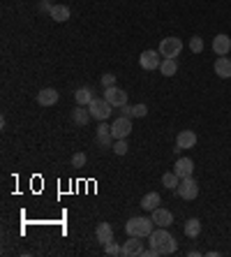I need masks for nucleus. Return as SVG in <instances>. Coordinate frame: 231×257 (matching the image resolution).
<instances>
[{
  "label": "nucleus",
  "mask_w": 231,
  "mask_h": 257,
  "mask_svg": "<svg viewBox=\"0 0 231 257\" xmlns=\"http://www.w3.org/2000/svg\"><path fill=\"white\" fill-rule=\"evenodd\" d=\"M148 241H150V248L157 250V255H173V252L178 250V241L169 234V227L153 229L150 236H148Z\"/></svg>",
  "instance_id": "obj_1"
},
{
  "label": "nucleus",
  "mask_w": 231,
  "mask_h": 257,
  "mask_svg": "<svg viewBox=\"0 0 231 257\" xmlns=\"http://www.w3.org/2000/svg\"><path fill=\"white\" fill-rule=\"evenodd\" d=\"M153 229H155L153 218H146V215H136V218H130V220L125 222V232H127V236H141V239H148Z\"/></svg>",
  "instance_id": "obj_2"
},
{
  "label": "nucleus",
  "mask_w": 231,
  "mask_h": 257,
  "mask_svg": "<svg viewBox=\"0 0 231 257\" xmlns=\"http://www.w3.org/2000/svg\"><path fill=\"white\" fill-rule=\"evenodd\" d=\"M176 192L180 195V199H187V202H192V199L199 197V183L194 181V176L180 179V183H178Z\"/></svg>",
  "instance_id": "obj_3"
},
{
  "label": "nucleus",
  "mask_w": 231,
  "mask_h": 257,
  "mask_svg": "<svg viewBox=\"0 0 231 257\" xmlns=\"http://www.w3.org/2000/svg\"><path fill=\"white\" fill-rule=\"evenodd\" d=\"M160 56H164V58H176V56H180V51H183V42H180V37H164L160 42Z\"/></svg>",
  "instance_id": "obj_4"
},
{
  "label": "nucleus",
  "mask_w": 231,
  "mask_h": 257,
  "mask_svg": "<svg viewBox=\"0 0 231 257\" xmlns=\"http://www.w3.org/2000/svg\"><path fill=\"white\" fill-rule=\"evenodd\" d=\"M88 109H90V116L95 120H107L109 116H111V104L107 102V97H95V100L88 104Z\"/></svg>",
  "instance_id": "obj_5"
},
{
  "label": "nucleus",
  "mask_w": 231,
  "mask_h": 257,
  "mask_svg": "<svg viewBox=\"0 0 231 257\" xmlns=\"http://www.w3.org/2000/svg\"><path fill=\"white\" fill-rule=\"evenodd\" d=\"M130 132H132V118H127V116H120V118H116L111 123L113 139H127Z\"/></svg>",
  "instance_id": "obj_6"
},
{
  "label": "nucleus",
  "mask_w": 231,
  "mask_h": 257,
  "mask_svg": "<svg viewBox=\"0 0 231 257\" xmlns=\"http://www.w3.org/2000/svg\"><path fill=\"white\" fill-rule=\"evenodd\" d=\"M139 65H141L143 70H160V65H162L160 51H153V49L143 51V54L139 56Z\"/></svg>",
  "instance_id": "obj_7"
},
{
  "label": "nucleus",
  "mask_w": 231,
  "mask_h": 257,
  "mask_svg": "<svg viewBox=\"0 0 231 257\" xmlns=\"http://www.w3.org/2000/svg\"><path fill=\"white\" fill-rule=\"evenodd\" d=\"M104 97L111 107H125L127 104V93L118 86H111V88H104Z\"/></svg>",
  "instance_id": "obj_8"
},
{
  "label": "nucleus",
  "mask_w": 231,
  "mask_h": 257,
  "mask_svg": "<svg viewBox=\"0 0 231 257\" xmlns=\"http://www.w3.org/2000/svg\"><path fill=\"white\" fill-rule=\"evenodd\" d=\"M196 132L194 130H180L176 137V151H185V149H194L196 146Z\"/></svg>",
  "instance_id": "obj_9"
},
{
  "label": "nucleus",
  "mask_w": 231,
  "mask_h": 257,
  "mask_svg": "<svg viewBox=\"0 0 231 257\" xmlns=\"http://www.w3.org/2000/svg\"><path fill=\"white\" fill-rule=\"evenodd\" d=\"M150 218H153L155 227H171V222H173V213L171 211H166V209H162V206H157L155 211H150Z\"/></svg>",
  "instance_id": "obj_10"
},
{
  "label": "nucleus",
  "mask_w": 231,
  "mask_h": 257,
  "mask_svg": "<svg viewBox=\"0 0 231 257\" xmlns=\"http://www.w3.org/2000/svg\"><path fill=\"white\" fill-rule=\"evenodd\" d=\"M143 250V241L141 236H130L123 243V257H139Z\"/></svg>",
  "instance_id": "obj_11"
},
{
  "label": "nucleus",
  "mask_w": 231,
  "mask_h": 257,
  "mask_svg": "<svg viewBox=\"0 0 231 257\" xmlns=\"http://www.w3.org/2000/svg\"><path fill=\"white\" fill-rule=\"evenodd\" d=\"M95 139H97V144H100L102 149H109V146H113V135H111V125H107L104 120H102V125L97 127V132H95Z\"/></svg>",
  "instance_id": "obj_12"
},
{
  "label": "nucleus",
  "mask_w": 231,
  "mask_h": 257,
  "mask_svg": "<svg viewBox=\"0 0 231 257\" xmlns=\"http://www.w3.org/2000/svg\"><path fill=\"white\" fill-rule=\"evenodd\" d=\"M173 172L178 174V179H187L194 174V162L190 158H178L176 165H173Z\"/></svg>",
  "instance_id": "obj_13"
},
{
  "label": "nucleus",
  "mask_w": 231,
  "mask_h": 257,
  "mask_svg": "<svg viewBox=\"0 0 231 257\" xmlns=\"http://www.w3.org/2000/svg\"><path fill=\"white\" fill-rule=\"evenodd\" d=\"M58 90L56 88H42L40 93H37V104H42V107H54L56 102H58Z\"/></svg>",
  "instance_id": "obj_14"
},
{
  "label": "nucleus",
  "mask_w": 231,
  "mask_h": 257,
  "mask_svg": "<svg viewBox=\"0 0 231 257\" xmlns=\"http://www.w3.org/2000/svg\"><path fill=\"white\" fill-rule=\"evenodd\" d=\"M213 51L217 56H226L231 51V37L224 35V33H219L217 37H213Z\"/></svg>",
  "instance_id": "obj_15"
},
{
  "label": "nucleus",
  "mask_w": 231,
  "mask_h": 257,
  "mask_svg": "<svg viewBox=\"0 0 231 257\" xmlns=\"http://www.w3.org/2000/svg\"><path fill=\"white\" fill-rule=\"evenodd\" d=\"M213 70L219 79H229L231 77V58H226V56H217Z\"/></svg>",
  "instance_id": "obj_16"
},
{
  "label": "nucleus",
  "mask_w": 231,
  "mask_h": 257,
  "mask_svg": "<svg viewBox=\"0 0 231 257\" xmlns=\"http://www.w3.org/2000/svg\"><path fill=\"white\" fill-rule=\"evenodd\" d=\"M49 17L54 19L56 24H63V21H70V17H72V10L67 5H51V12H49Z\"/></svg>",
  "instance_id": "obj_17"
},
{
  "label": "nucleus",
  "mask_w": 231,
  "mask_h": 257,
  "mask_svg": "<svg viewBox=\"0 0 231 257\" xmlns=\"http://www.w3.org/2000/svg\"><path fill=\"white\" fill-rule=\"evenodd\" d=\"M90 118H93V116H90V109L88 107H81V104H77V109H72V120H74V125H79V127L88 125Z\"/></svg>",
  "instance_id": "obj_18"
},
{
  "label": "nucleus",
  "mask_w": 231,
  "mask_h": 257,
  "mask_svg": "<svg viewBox=\"0 0 231 257\" xmlns=\"http://www.w3.org/2000/svg\"><path fill=\"white\" fill-rule=\"evenodd\" d=\"M95 236H97V241H100L102 245L111 243L113 241V227L109 225V222H100V225L95 227Z\"/></svg>",
  "instance_id": "obj_19"
},
{
  "label": "nucleus",
  "mask_w": 231,
  "mask_h": 257,
  "mask_svg": "<svg viewBox=\"0 0 231 257\" xmlns=\"http://www.w3.org/2000/svg\"><path fill=\"white\" fill-rule=\"evenodd\" d=\"M146 114H148L146 104H125L123 107V116H127V118H143Z\"/></svg>",
  "instance_id": "obj_20"
},
{
  "label": "nucleus",
  "mask_w": 231,
  "mask_h": 257,
  "mask_svg": "<svg viewBox=\"0 0 231 257\" xmlns=\"http://www.w3.org/2000/svg\"><path fill=\"white\" fill-rule=\"evenodd\" d=\"M74 100H77V104H81V107H88V104L95 100V97H93V90H90L88 86H83V88H77V93H74Z\"/></svg>",
  "instance_id": "obj_21"
},
{
  "label": "nucleus",
  "mask_w": 231,
  "mask_h": 257,
  "mask_svg": "<svg viewBox=\"0 0 231 257\" xmlns=\"http://www.w3.org/2000/svg\"><path fill=\"white\" fill-rule=\"evenodd\" d=\"M185 236H190V239H196L199 234H201V222H199V218H190V220L185 222Z\"/></svg>",
  "instance_id": "obj_22"
},
{
  "label": "nucleus",
  "mask_w": 231,
  "mask_h": 257,
  "mask_svg": "<svg viewBox=\"0 0 231 257\" xmlns=\"http://www.w3.org/2000/svg\"><path fill=\"white\" fill-rule=\"evenodd\" d=\"M157 206H160V195H157V192L143 195V199H141V209L143 211H155Z\"/></svg>",
  "instance_id": "obj_23"
},
{
  "label": "nucleus",
  "mask_w": 231,
  "mask_h": 257,
  "mask_svg": "<svg viewBox=\"0 0 231 257\" xmlns=\"http://www.w3.org/2000/svg\"><path fill=\"white\" fill-rule=\"evenodd\" d=\"M178 70V63L176 58H164L162 60V65H160V72H162V77H173Z\"/></svg>",
  "instance_id": "obj_24"
},
{
  "label": "nucleus",
  "mask_w": 231,
  "mask_h": 257,
  "mask_svg": "<svg viewBox=\"0 0 231 257\" xmlns=\"http://www.w3.org/2000/svg\"><path fill=\"white\" fill-rule=\"evenodd\" d=\"M178 183H180V179H178V174H176V172H166V174H162V186H164L166 190H176Z\"/></svg>",
  "instance_id": "obj_25"
},
{
  "label": "nucleus",
  "mask_w": 231,
  "mask_h": 257,
  "mask_svg": "<svg viewBox=\"0 0 231 257\" xmlns=\"http://www.w3.org/2000/svg\"><path fill=\"white\" fill-rule=\"evenodd\" d=\"M111 149L116 156H125V153H127V142H125V139H116Z\"/></svg>",
  "instance_id": "obj_26"
},
{
  "label": "nucleus",
  "mask_w": 231,
  "mask_h": 257,
  "mask_svg": "<svg viewBox=\"0 0 231 257\" xmlns=\"http://www.w3.org/2000/svg\"><path fill=\"white\" fill-rule=\"evenodd\" d=\"M104 252H107V255H111V257H116V255H123V245H118V243H107L104 245Z\"/></svg>",
  "instance_id": "obj_27"
},
{
  "label": "nucleus",
  "mask_w": 231,
  "mask_h": 257,
  "mask_svg": "<svg viewBox=\"0 0 231 257\" xmlns=\"http://www.w3.org/2000/svg\"><path fill=\"white\" fill-rule=\"evenodd\" d=\"M86 162H88L86 153H74L72 156V167H86Z\"/></svg>",
  "instance_id": "obj_28"
},
{
  "label": "nucleus",
  "mask_w": 231,
  "mask_h": 257,
  "mask_svg": "<svg viewBox=\"0 0 231 257\" xmlns=\"http://www.w3.org/2000/svg\"><path fill=\"white\" fill-rule=\"evenodd\" d=\"M190 49L194 51V54H201V51H203V40H201V37H199V35L192 37V40H190Z\"/></svg>",
  "instance_id": "obj_29"
},
{
  "label": "nucleus",
  "mask_w": 231,
  "mask_h": 257,
  "mask_svg": "<svg viewBox=\"0 0 231 257\" xmlns=\"http://www.w3.org/2000/svg\"><path fill=\"white\" fill-rule=\"evenodd\" d=\"M102 86H104V88H111V86H116V74H111V72L102 74Z\"/></svg>",
  "instance_id": "obj_30"
}]
</instances>
